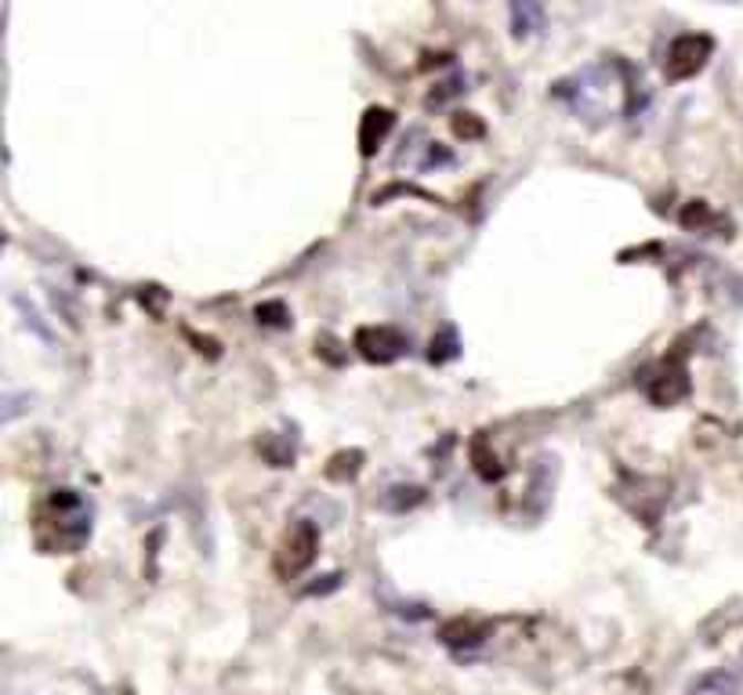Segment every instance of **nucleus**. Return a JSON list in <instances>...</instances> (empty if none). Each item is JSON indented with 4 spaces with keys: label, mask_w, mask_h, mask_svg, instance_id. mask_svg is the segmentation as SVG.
<instances>
[{
    "label": "nucleus",
    "mask_w": 743,
    "mask_h": 695,
    "mask_svg": "<svg viewBox=\"0 0 743 695\" xmlns=\"http://www.w3.org/2000/svg\"><path fill=\"white\" fill-rule=\"evenodd\" d=\"M316 547H320L316 526H308V522H297V526L286 533V540L280 544L276 572L283 576V580H294V576H302L312 566V558H316Z\"/></svg>",
    "instance_id": "1"
},
{
    "label": "nucleus",
    "mask_w": 743,
    "mask_h": 695,
    "mask_svg": "<svg viewBox=\"0 0 743 695\" xmlns=\"http://www.w3.org/2000/svg\"><path fill=\"white\" fill-rule=\"evenodd\" d=\"M711 36H697V33H686L678 36L668 51V62H663V73L671 76V81H689V76H697L703 65L711 59Z\"/></svg>",
    "instance_id": "2"
},
{
    "label": "nucleus",
    "mask_w": 743,
    "mask_h": 695,
    "mask_svg": "<svg viewBox=\"0 0 743 695\" xmlns=\"http://www.w3.org/2000/svg\"><path fill=\"white\" fill-rule=\"evenodd\" d=\"M359 348L367 359H377V362H393L402 348H407V340H402L396 330H388V326H377V330H363L359 334Z\"/></svg>",
    "instance_id": "3"
},
{
    "label": "nucleus",
    "mask_w": 743,
    "mask_h": 695,
    "mask_svg": "<svg viewBox=\"0 0 743 695\" xmlns=\"http://www.w3.org/2000/svg\"><path fill=\"white\" fill-rule=\"evenodd\" d=\"M689 695H743V677L736 671H725V666L708 671L689 685Z\"/></svg>",
    "instance_id": "4"
},
{
    "label": "nucleus",
    "mask_w": 743,
    "mask_h": 695,
    "mask_svg": "<svg viewBox=\"0 0 743 695\" xmlns=\"http://www.w3.org/2000/svg\"><path fill=\"white\" fill-rule=\"evenodd\" d=\"M388 127H393V113H385V109H370V113H367V120H363V135H359V141H363V152H374L377 141H381V138L388 135Z\"/></svg>",
    "instance_id": "5"
}]
</instances>
